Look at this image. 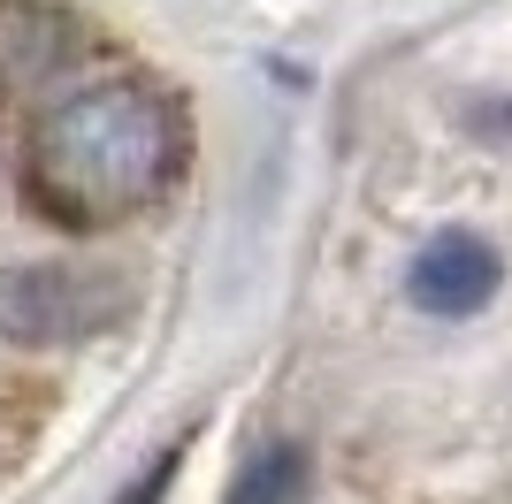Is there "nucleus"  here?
Segmentation results:
<instances>
[{"label":"nucleus","mask_w":512,"mask_h":504,"mask_svg":"<svg viewBox=\"0 0 512 504\" xmlns=\"http://www.w3.org/2000/svg\"><path fill=\"white\" fill-rule=\"evenodd\" d=\"M184 168V123L153 84L107 77L39 115L23 153V191L62 230H107L146 214Z\"/></svg>","instance_id":"1"},{"label":"nucleus","mask_w":512,"mask_h":504,"mask_svg":"<svg viewBox=\"0 0 512 504\" xmlns=\"http://www.w3.org/2000/svg\"><path fill=\"white\" fill-rule=\"evenodd\" d=\"M130 314L123 275L85 268H8L0 275V336L8 344H85Z\"/></svg>","instance_id":"2"},{"label":"nucleus","mask_w":512,"mask_h":504,"mask_svg":"<svg viewBox=\"0 0 512 504\" xmlns=\"http://www.w3.org/2000/svg\"><path fill=\"white\" fill-rule=\"evenodd\" d=\"M497 283H505V260H497L490 237H474V230H444V237H428L421 252H413V268H406V298L421 306V314H482L497 298Z\"/></svg>","instance_id":"3"},{"label":"nucleus","mask_w":512,"mask_h":504,"mask_svg":"<svg viewBox=\"0 0 512 504\" xmlns=\"http://www.w3.org/2000/svg\"><path fill=\"white\" fill-rule=\"evenodd\" d=\"M77 54V23L39 8V0H0V100L39 92L54 69Z\"/></svg>","instance_id":"4"},{"label":"nucleus","mask_w":512,"mask_h":504,"mask_svg":"<svg viewBox=\"0 0 512 504\" xmlns=\"http://www.w3.org/2000/svg\"><path fill=\"white\" fill-rule=\"evenodd\" d=\"M299 497H306V451L299 443H268V451H253L237 466L222 504H299Z\"/></svg>","instance_id":"5"}]
</instances>
